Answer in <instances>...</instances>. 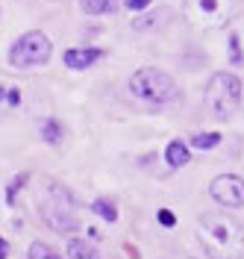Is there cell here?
<instances>
[{
    "label": "cell",
    "mask_w": 244,
    "mask_h": 259,
    "mask_svg": "<svg viewBox=\"0 0 244 259\" xmlns=\"http://www.w3.org/2000/svg\"><path fill=\"white\" fill-rule=\"evenodd\" d=\"M197 242L209 259H244V227L227 212H203L197 218Z\"/></svg>",
    "instance_id": "cell-1"
},
{
    "label": "cell",
    "mask_w": 244,
    "mask_h": 259,
    "mask_svg": "<svg viewBox=\"0 0 244 259\" xmlns=\"http://www.w3.org/2000/svg\"><path fill=\"white\" fill-rule=\"evenodd\" d=\"M38 215L59 236H68V233L80 230V209H77L71 192L56 180L41 186V192H38Z\"/></svg>",
    "instance_id": "cell-2"
},
{
    "label": "cell",
    "mask_w": 244,
    "mask_h": 259,
    "mask_svg": "<svg viewBox=\"0 0 244 259\" xmlns=\"http://www.w3.org/2000/svg\"><path fill=\"white\" fill-rule=\"evenodd\" d=\"M130 95L144 106H165L179 97V89L174 77L159 68H138L130 77Z\"/></svg>",
    "instance_id": "cell-3"
},
{
    "label": "cell",
    "mask_w": 244,
    "mask_h": 259,
    "mask_svg": "<svg viewBox=\"0 0 244 259\" xmlns=\"http://www.w3.org/2000/svg\"><path fill=\"white\" fill-rule=\"evenodd\" d=\"M203 100H206V109L218 121H229L232 115L241 109V80L235 74H227V71L212 74L209 82H206Z\"/></svg>",
    "instance_id": "cell-4"
},
{
    "label": "cell",
    "mask_w": 244,
    "mask_h": 259,
    "mask_svg": "<svg viewBox=\"0 0 244 259\" xmlns=\"http://www.w3.org/2000/svg\"><path fill=\"white\" fill-rule=\"evenodd\" d=\"M238 0H185L182 15L194 30H221L235 15Z\"/></svg>",
    "instance_id": "cell-5"
},
{
    "label": "cell",
    "mask_w": 244,
    "mask_h": 259,
    "mask_svg": "<svg viewBox=\"0 0 244 259\" xmlns=\"http://www.w3.org/2000/svg\"><path fill=\"white\" fill-rule=\"evenodd\" d=\"M53 53V41L41 30H30L9 48V62L15 68H35L44 65Z\"/></svg>",
    "instance_id": "cell-6"
},
{
    "label": "cell",
    "mask_w": 244,
    "mask_h": 259,
    "mask_svg": "<svg viewBox=\"0 0 244 259\" xmlns=\"http://www.w3.org/2000/svg\"><path fill=\"white\" fill-rule=\"evenodd\" d=\"M209 194L215 203L227 206V209H241L244 206V180L238 174H221L212 180Z\"/></svg>",
    "instance_id": "cell-7"
},
{
    "label": "cell",
    "mask_w": 244,
    "mask_h": 259,
    "mask_svg": "<svg viewBox=\"0 0 244 259\" xmlns=\"http://www.w3.org/2000/svg\"><path fill=\"white\" fill-rule=\"evenodd\" d=\"M97 59H103V50L100 48H71L65 50V65L74 71H82L88 65H94Z\"/></svg>",
    "instance_id": "cell-8"
},
{
    "label": "cell",
    "mask_w": 244,
    "mask_h": 259,
    "mask_svg": "<svg viewBox=\"0 0 244 259\" xmlns=\"http://www.w3.org/2000/svg\"><path fill=\"white\" fill-rule=\"evenodd\" d=\"M165 159H168V165L171 168H182V165H188V147L182 145V142H171L168 145V150H165Z\"/></svg>",
    "instance_id": "cell-9"
},
{
    "label": "cell",
    "mask_w": 244,
    "mask_h": 259,
    "mask_svg": "<svg viewBox=\"0 0 244 259\" xmlns=\"http://www.w3.org/2000/svg\"><path fill=\"white\" fill-rule=\"evenodd\" d=\"M68 256L71 259H100L97 250L82 239H68Z\"/></svg>",
    "instance_id": "cell-10"
},
{
    "label": "cell",
    "mask_w": 244,
    "mask_h": 259,
    "mask_svg": "<svg viewBox=\"0 0 244 259\" xmlns=\"http://www.w3.org/2000/svg\"><path fill=\"white\" fill-rule=\"evenodd\" d=\"M91 209L97 212L103 221H109V224H115V221H118V209H115V203L109 200V197H97V200L91 203Z\"/></svg>",
    "instance_id": "cell-11"
},
{
    "label": "cell",
    "mask_w": 244,
    "mask_h": 259,
    "mask_svg": "<svg viewBox=\"0 0 244 259\" xmlns=\"http://www.w3.org/2000/svg\"><path fill=\"white\" fill-rule=\"evenodd\" d=\"M85 15H106L115 9V0H80Z\"/></svg>",
    "instance_id": "cell-12"
},
{
    "label": "cell",
    "mask_w": 244,
    "mask_h": 259,
    "mask_svg": "<svg viewBox=\"0 0 244 259\" xmlns=\"http://www.w3.org/2000/svg\"><path fill=\"white\" fill-rule=\"evenodd\" d=\"M27 259H62L50 244H44V242H33L30 244V250H27Z\"/></svg>",
    "instance_id": "cell-13"
},
{
    "label": "cell",
    "mask_w": 244,
    "mask_h": 259,
    "mask_svg": "<svg viewBox=\"0 0 244 259\" xmlns=\"http://www.w3.org/2000/svg\"><path fill=\"white\" fill-rule=\"evenodd\" d=\"M41 136H44V142H50V145H56V142H62V127H59V121H44L41 124Z\"/></svg>",
    "instance_id": "cell-14"
},
{
    "label": "cell",
    "mask_w": 244,
    "mask_h": 259,
    "mask_svg": "<svg viewBox=\"0 0 244 259\" xmlns=\"http://www.w3.org/2000/svg\"><path fill=\"white\" fill-rule=\"evenodd\" d=\"M218 142H221V133H209V136H206V133H194V136H191V145L200 147V150H209V147H215Z\"/></svg>",
    "instance_id": "cell-15"
},
{
    "label": "cell",
    "mask_w": 244,
    "mask_h": 259,
    "mask_svg": "<svg viewBox=\"0 0 244 259\" xmlns=\"http://www.w3.org/2000/svg\"><path fill=\"white\" fill-rule=\"evenodd\" d=\"M229 59H232V65H244V53H241L238 35H229Z\"/></svg>",
    "instance_id": "cell-16"
},
{
    "label": "cell",
    "mask_w": 244,
    "mask_h": 259,
    "mask_svg": "<svg viewBox=\"0 0 244 259\" xmlns=\"http://www.w3.org/2000/svg\"><path fill=\"white\" fill-rule=\"evenodd\" d=\"M159 224H165V227H174V224H177L174 212H171V209H159Z\"/></svg>",
    "instance_id": "cell-17"
},
{
    "label": "cell",
    "mask_w": 244,
    "mask_h": 259,
    "mask_svg": "<svg viewBox=\"0 0 244 259\" xmlns=\"http://www.w3.org/2000/svg\"><path fill=\"white\" fill-rule=\"evenodd\" d=\"M147 3H150V0H127V9H130V12H141Z\"/></svg>",
    "instance_id": "cell-18"
},
{
    "label": "cell",
    "mask_w": 244,
    "mask_h": 259,
    "mask_svg": "<svg viewBox=\"0 0 244 259\" xmlns=\"http://www.w3.org/2000/svg\"><path fill=\"white\" fill-rule=\"evenodd\" d=\"M0 259H9V242L0 236Z\"/></svg>",
    "instance_id": "cell-19"
},
{
    "label": "cell",
    "mask_w": 244,
    "mask_h": 259,
    "mask_svg": "<svg viewBox=\"0 0 244 259\" xmlns=\"http://www.w3.org/2000/svg\"><path fill=\"white\" fill-rule=\"evenodd\" d=\"M0 95H3V85H0Z\"/></svg>",
    "instance_id": "cell-20"
}]
</instances>
